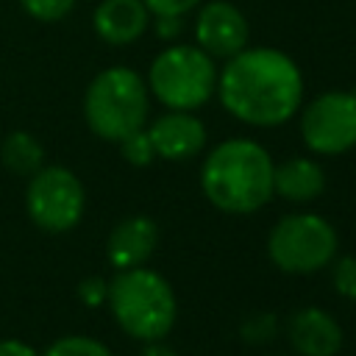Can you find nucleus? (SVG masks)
<instances>
[{
  "mask_svg": "<svg viewBox=\"0 0 356 356\" xmlns=\"http://www.w3.org/2000/svg\"><path fill=\"white\" fill-rule=\"evenodd\" d=\"M217 64L197 44L164 47L147 70V92L175 111H192L217 92Z\"/></svg>",
  "mask_w": 356,
  "mask_h": 356,
  "instance_id": "obj_5",
  "label": "nucleus"
},
{
  "mask_svg": "<svg viewBox=\"0 0 356 356\" xmlns=\"http://www.w3.org/2000/svg\"><path fill=\"white\" fill-rule=\"evenodd\" d=\"M92 25L103 42L131 44L147 31L150 11L142 0H103L92 14Z\"/></svg>",
  "mask_w": 356,
  "mask_h": 356,
  "instance_id": "obj_13",
  "label": "nucleus"
},
{
  "mask_svg": "<svg viewBox=\"0 0 356 356\" xmlns=\"http://www.w3.org/2000/svg\"><path fill=\"white\" fill-rule=\"evenodd\" d=\"M106 300L111 306L117 325L128 337L142 342H153L170 334L178 314L172 286L159 273L142 264L117 270V275L108 281Z\"/></svg>",
  "mask_w": 356,
  "mask_h": 356,
  "instance_id": "obj_3",
  "label": "nucleus"
},
{
  "mask_svg": "<svg viewBox=\"0 0 356 356\" xmlns=\"http://www.w3.org/2000/svg\"><path fill=\"white\" fill-rule=\"evenodd\" d=\"M273 159L253 139L217 145L200 170V186L211 206L228 214H250L273 197Z\"/></svg>",
  "mask_w": 356,
  "mask_h": 356,
  "instance_id": "obj_2",
  "label": "nucleus"
},
{
  "mask_svg": "<svg viewBox=\"0 0 356 356\" xmlns=\"http://www.w3.org/2000/svg\"><path fill=\"white\" fill-rule=\"evenodd\" d=\"M159 242V228L150 217L145 214H134L120 220L106 242V256L117 270H128V267H139L150 259V253L156 250Z\"/></svg>",
  "mask_w": 356,
  "mask_h": 356,
  "instance_id": "obj_11",
  "label": "nucleus"
},
{
  "mask_svg": "<svg viewBox=\"0 0 356 356\" xmlns=\"http://www.w3.org/2000/svg\"><path fill=\"white\" fill-rule=\"evenodd\" d=\"M275 334V317L273 314H253L242 323V337L248 342H264Z\"/></svg>",
  "mask_w": 356,
  "mask_h": 356,
  "instance_id": "obj_20",
  "label": "nucleus"
},
{
  "mask_svg": "<svg viewBox=\"0 0 356 356\" xmlns=\"http://www.w3.org/2000/svg\"><path fill=\"white\" fill-rule=\"evenodd\" d=\"M300 134L312 153L339 156L356 145V95L353 92H323L300 117Z\"/></svg>",
  "mask_w": 356,
  "mask_h": 356,
  "instance_id": "obj_8",
  "label": "nucleus"
},
{
  "mask_svg": "<svg viewBox=\"0 0 356 356\" xmlns=\"http://www.w3.org/2000/svg\"><path fill=\"white\" fill-rule=\"evenodd\" d=\"M19 3L31 17H36L42 22L64 19L75 6V0H19Z\"/></svg>",
  "mask_w": 356,
  "mask_h": 356,
  "instance_id": "obj_18",
  "label": "nucleus"
},
{
  "mask_svg": "<svg viewBox=\"0 0 356 356\" xmlns=\"http://www.w3.org/2000/svg\"><path fill=\"white\" fill-rule=\"evenodd\" d=\"M39 356H111V350L92 339V337H83V334H67L61 339H56L44 353Z\"/></svg>",
  "mask_w": 356,
  "mask_h": 356,
  "instance_id": "obj_16",
  "label": "nucleus"
},
{
  "mask_svg": "<svg viewBox=\"0 0 356 356\" xmlns=\"http://www.w3.org/2000/svg\"><path fill=\"white\" fill-rule=\"evenodd\" d=\"M142 356H178L172 348H167V345H161L159 339H153V342H147V348L142 350Z\"/></svg>",
  "mask_w": 356,
  "mask_h": 356,
  "instance_id": "obj_25",
  "label": "nucleus"
},
{
  "mask_svg": "<svg viewBox=\"0 0 356 356\" xmlns=\"http://www.w3.org/2000/svg\"><path fill=\"white\" fill-rule=\"evenodd\" d=\"M150 111L147 83L131 67H108L92 78L83 95V117L92 134L108 142L145 128Z\"/></svg>",
  "mask_w": 356,
  "mask_h": 356,
  "instance_id": "obj_4",
  "label": "nucleus"
},
{
  "mask_svg": "<svg viewBox=\"0 0 356 356\" xmlns=\"http://www.w3.org/2000/svg\"><path fill=\"white\" fill-rule=\"evenodd\" d=\"M248 19L228 0H211L200 6L195 17V44L206 50L211 58H231L242 47H248Z\"/></svg>",
  "mask_w": 356,
  "mask_h": 356,
  "instance_id": "obj_9",
  "label": "nucleus"
},
{
  "mask_svg": "<svg viewBox=\"0 0 356 356\" xmlns=\"http://www.w3.org/2000/svg\"><path fill=\"white\" fill-rule=\"evenodd\" d=\"M153 17H184L186 11L197 8L200 0H142Z\"/></svg>",
  "mask_w": 356,
  "mask_h": 356,
  "instance_id": "obj_22",
  "label": "nucleus"
},
{
  "mask_svg": "<svg viewBox=\"0 0 356 356\" xmlns=\"http://www.w3.org/2000/svg\"><path fill=\"white\" fill-rule=\"evenodd\" d=\"M0 161L6 170L31 178L39 167H44V147L28 131H11L0 145Z\"/></svg>",
  "mask_w": 356,
  "mask_h": 356,
  "instance_id": "obj_15",
  "label": "nucleus"
},
{
  "mask_svg": "<svg viewBox=\"0 0 356 356\" xmlns=\"http://www.w3.org/2000/svg\"><path fill=\"white\" fill-rule=\"evenodd\" d=\"M267 253L284 273H314L331 264L337 253V231L320 214H289L270 231Z\"/></svg>",
  "mask_w": 356,
  "mask_h": 356,
  "instance_id": "obj_6",
  "label": "nucleus"
},
{
  "mask_svg": "<svg viewBox=\"0 0 356 356\" xmlns=\"http://www.w3.org/2000/svg\"><path fill=\"white\" fill-rule=\"evenodd\" d=\"M120 150H122V159H125L128 164H134V167H145V164H150L153 156H156L153 142H150V136H147L145 128H139V131L122 136V139H120Z\"/></svg>",
  "mask_w": 356,
  "mask_h": 356,
  "instance_id": "obj_17",
  "label": "nucleus"
},
{
  "mask_svg": "<svg viewBox=\"0 0 356 356\" xmlns=\"http://www.w3.org/2000/svg\"><path fill=\"white\" fill-rule=\"evenodd\" d=\"M147 136L153 142L156 156H161L167 161L192 159L206 145L203 122L195 114L175 111V108H170L167 114L156 117V122H150V128H147Z\"/></svg>",
  "mask_w": 356,
  "mask_h": 356,
  "instance_id": "obj_10",
  "label": "nucleus"
},
{
  "mask_svg": "<svg viewBox=\"0 0 356 356\" xmlns=\"http://www.w3.org/2000/svg\"><path fill=\"white\" fill-rule=\"evenodd\" d=\"M86 192L81 178L67 167H39L25 186V211L31 222L50 234L75 228L83 217Z\"/></svg>",
  "mask_w": 356,
  "mask_h": 356,
  "instance_id": "obj_7",
  "label": "nucleus"
},
{
  "mask_svg": "<svg viewBox=\"0 0 356 356\" xmlns=\"http://www.w3.org/2000/svg\"><path fill=\"white\" fill-rule=\"evenodd\" d=\"M289 342L300 356H334L342 348V328L328 312L306 306L289 320Z\"/></svg>",
  "mask_w": 356,
  "mask_h": 356,
  "instance_id": "obj_12",
  "label": "nucleus"
},
{
  "mask_svg": "<svg viewBox=\"0 0 356 356\" xmlns=\"http://www.w3.org/2000/svg\"><path fill=\"white\" fill-rule=\"evenodd\" d=\"M0 356H39L33 345L22 339H0Z\"/></svg>",
  "mask_w": 356,
  "mask_h": 356,
  "instance_id": "obj_23",
  "label": "nucleus"
},
{
  "mask_svg": "<svg viewBox=\"0 0 356 356\" xmlns=\"http://www.w3.org/2000/svg\"><path fill=\"white\" fill-rule=\"evenodd\" d=\"M225 111L248 125H281L303 100V75L292 56L275 47H242L217 72Z\"/></svg>",
  "mask_w": 356,
  "mask_h": 356,
  "instance_id": "obj_1",
  "label": "nucleus"
},
{
  "mask_svg": "<svg viewBox=\"0 0 356 356\" xmlns=\"http://www.w3.org/2000/svg\"><path fill=\"white\" fill-rule=\"evenodd\" d=\"M106 295H108V281H103L100 275H89L78 284V298L83 306H100L106 303Z\"/></svg>",
  "mask_w": 356,
  "mask_h": 356,
  "instance_id": "obj_21",
  "label": "nucleus"
},
{
  "mask_svg": "<svg viewBox=\"0 0 356 356\" xmlns=\"http://www.w3.org/2000/svg\"><path fill=\"white\" fill-rule=\"evenodd\" d=\"M323 189H325V172L312 159H289L273 167V192H278L286 200L303 203L317 197Z\"/></svg>",
  "mask_w": 356,
  "mask_h": 356,
  "instance_id": "obj_14",
  "label": "nucleus"
},
{
  "mask_svg": "<svg viewBox=\"0 0 356 356\" xmlns=\"http://www.w3.org/2000/svg\"><path fill=\"white\" fill-rule=\"evenodd\" d=\"M334 289L342 298L356 300V256H345L334 264Z\"/></svg>",
  "mask_w": 356,
  "mask_h": 356,
  "instance_id": "obj_19",
  "label": "nucleus"
},
{
  "mask_svg": "<svg viewBox=\"0 0 356 356\" xmlns=\"http://www.w3.org/2000/svg\"><path fill=\"white\" fill-rule=\"evenodd\" d=\"M181 28H184V22H181V17H156V33L161 36V39H175L178 33H181Z\"/></svg>",
  "mask_w": 356,
  "mask_h": 356,
  "instance_id": "obj_24",
  "label": "nucleus"
}]
</instances>
